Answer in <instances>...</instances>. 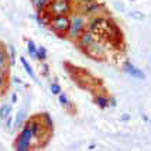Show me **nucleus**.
<instances>
[{"instance_id":"nucleus-1","label":"nucleus","mask_w":151,"mask_h":151,"mask_svg":"<svg viewBox=\"0 0 151 151\" xmlns=\"http://www.w3.org/2000/svg\"><path fill=\"white\" fill-rule=\"evenodd\" d=\"M41 130V119L33 117L26 120V123L21 127V132L14 140V148L19 151H27L31 148V141L38 136Z\"/></svg>"},{"instance_id":"nucleus-2","label":"nucleus","mask_w":151,"mask_h":151,"mask_svg":"<svg viewBox=\"0 0 151 151\" xmlns=\"http://www.w3.org/2000/svg\"><path fill=\"white\" fill-rule=\"evenodd\" d=\"M48 24L51 27V30L58 33L59 35H66L71 27V19L68 17V14H57L50 19Z\"/></svg>"},{"instance_id":"nucleus-3","label":"nucleus","mask_w":151,"mask_h":151,"mask_svg":"<svg viewBox=\"0 0 151 151\" xmlns=\"http://www.w3.org/2000/svg\"><path fill=\"white\" fill-rule=\"evenodd\" d=\"M88 27V21L85 19V14L81 16V14H76L71 19V27H69V31H68V37L71 40H78L79 35L83 33Z\"/></svg>"},{"instance_id":"nucleus-4","label":"nucleus","mask_w":151,"mask_h":151,"mask_svg":"<svg viewBox=\"0 0 151 151\" xmlns=\"http://www.w3.org/2000/svg\"><path fill=\"white\" fill-rule=\"evenodd\" d=\"M48 10L52 16H57V14H69L72 7H71V3L69 0H51L50 6H48Z\"/></svg>"},{"instance_id":"nucleus-5","label":"nucleus","mask_w":151,"mask_h":151,"mask_svg":"<svg viewBox=\"0 0 151 151\" xmlns=\"http://www.w3.org/2000/svg\"><path fill=\"white\" fill-rule=\"evenodd\" d=\"M76 41H78L79 48H82V50L85 51V50H89V48L96 42V37H95V33L89 31V30L86 28L85 31L79 35V38L76 40Z\"/></svg>"},{"instance_id":"nucleus-6","label":"nucleus","mask_w":151,"mask_h":151,"mask_svg":"<svg viewBox=\"0 0 151 151\" xmlns=\"http://www.w3.org/2000/svg\"><path fill=\"white\" fill-rule=\"evenodd\" d=\"M105 23H106L105 17H102V16H96V17H92V19L88 21V27H86V28H88L89 31H92V33H98Z\"/></svg>"},{"instance_id":"nucleus-7","label":"nucleus","mask_w":151,"mask_h":151,"mask_svg":"<svg viewBox=\"0 0 151 151\" xmlns=\"http://www.w3.org/2000/svg\"><path fill=\"white\" fill-rule=\"evenodd\" d=\"M124 71L129 73L130 76H133V78H136V79H140V81L145 79L144 72H143L140 68H137L136 65H133L132 62H126L124 64Z\"/></svg>"},{"instance_id":"nucleus-8","label":"nucleus","mask_w":151,"mask_h":151,"mask_svg":"<svg viewBox=\"0 0 151 151\" xmlns=\"http://www.w3.org/2000/svg\"><path fill=\"white\" fill-rule=\"evenodd\" d=\"M100 10H102V4L96 3L95 0L89 1V3H83V7H82V13L85 14V16H95Z\"/></svg>"},{"instance_id":"nucleus-9","label":"nucleus","mask_w":151,"mask_h":151,"mask_svg":"<svg viewBox=\"0 0 151 151\" xmlns=\"http://www.w3.org/2000/svg\"><path fill=\"white\" fill-rule=\"evenodd\" d=\"M95 103H96V106L100 107V109L110 107V105H109V96H106L103 93H98V95L95 96Z\"/></svg>"},{"instance_id":"nucleus-10","label":"nucleus","mask_w":151,"mask_h":151,"mask_svg":"<svg viewBox=\"0 0 151 151\" xmlns=\"http://www.w3.org/2000/svg\"><path fill=\"white\" fill-rule=\"evenodd\" d=\"M20 62H21V65H23V68H24V71L28 73V76L33 79V81H37V76H35V72H34L33 66L30 65V62L27 61L26 57H20Z\"/></svg>"},{"instance_id":"nucleus-11","label":"nucleus","mask_w":151,"mask_h":151,"mask_svg":"<svg viewBox=\"0 0 151 151\" xmlns=\"http://www.w3.org/2000/svg\"><path fill=\"white\" fill-rule=\"evenodd\" d=\"M26 116H27L26 109H24V107H23V109H20L19 113H17V116L14 117V129H16V130L20 129L21 126L26 123Z\"/></svg>"},{"instance_id":"nucleus-12","label":"nucleus","mask_w":151,"mask_h":151,"mask_svg":"<svg viewBox=\"0 0 151 151\" xmlns=\"http://www.w3.org/2000/svg\"><path fill=\"white\" fill-rule=\"evenodd\" d=\"M13 112V105L12 103H4V105L0 106V119L1 120H6Z\"/></svg>"},{"instance_id":"nucleus-13","label":"nucleus","mask_w":151,"mask_h":151,"mask_svg":"<svg viewBox=\"0 0 151 151\" xmlns=\"http://www.w3.org/2000/svg\"><path fill=\"white\" fill-rule=\"evenodd\" d=\"M37 50H38V47L35 45L33 40H27V51L33 59H37Z\"/></svg>"},{"instance_id":"nucleus-14","label":"nucleus","mask_w":151,"mask_h":151,"mask_svg":"<svg viewBox=\"0 0 151 151\" xmlns=\"http://www.w3.org/2000/svg\"><path fill=\"white\" fill-rule=\"evenodd\" d=\"M51 0H33V4L35 6V9L38 12H42V10H47L48 6H50Z\"/></svg>"},{"instance_id":"nucleus-15","label":"nucleus","mask_w":151,"mask_h":151,"mask_svg":"<svg viewBox=\"0 0 151 151\" xmlns=\"http://www.w3.org/2000/svg\"><path fill=\"white\" fill-rule=\"evenodd\" d=\"M47 58H48V51H47V48L44 45H40L38 50H37V59H38L40 62H44Z\"/></svg>"},{"instance_id":"nucleus-16","label":"nucleus","mask_w":151,"mask_h":151,"mask_svg":"<svg viewBox=\"0 0 151 151\" xmlns=\"http://www.w3.org/2000/svg\"><path fill=\"white\" fill-rule=\"evenodd\" d=\"M58 100H59V103L62 105V107H66V109L72 107V103L69 102V98L66 96V93H64V92L59 93V95H58Z\"/></svg>"},{"instance_id":"nucleus-17","label":"nucleus","mask_w":151,"mask_h":151,"mask_svg":"<svg viewBox=\"0 0 151 151\" xmlns=\"http://www.w3.org/2000/svg\"><path fill=\"white\" fill-rule=\"evenodd\" d=\"M9 62V57H7V51L0 45V69H3L4 66H7Z\"/></svg>"},{"instance_id":"nucleus-18","label":"nucleus","mask_w":151,"mask_h":151,"mask_svg":"<svg viewBox=\"0 0 151 151\" xmlns=\"http://www.w3.org/2000/svg\"><path fill=\"white\" fill-rule=\"evenodd\" d=\"M50 91H51V93H52L54 96H58L59 93L62 92V91H61V86H59L57 82H52V83L50 85Z\"/></svg>"},{"instance_id":"nucleus-19","label":"nucleus","mask_w":151,"mask_h":151,"mask_svg":"<svg viewBox=\"0 0 151 151\" xmlns=\"http://www.w3.org/2000/svg\"><path fill=\"white\" fill-rule=\"evenodd\" d=\"M7 48H9V54H10V64L14 65L16 64V48L13 45H9Z\"/></svg>"},{"instance_id":"nucleus-20","label":"nucleus","mask_w":151,"mask_h":151,"mask_svg":"<svg viewBox=\"0 0 151 151\" xmlns=\"http://www.w3.org/2000/svg\"><path fill=\"white\" fill-rule=\"evenodd\" d=\"M6 127L9 129V130L14 129V117L12 116V114H10V116L6 119Z\"/></svg>"},{"instance_id":"nucleus-21","label":"nucleus","mask_w":151,"mask_h":151,"mask_svg":"<svg viewBox=\"0 0 151 151\" xmlns=\"http://www.w3.org/2000/svg\"><path fill=\"white\" fill-rule=\"evenodd\" d=\"M109 105H110V107H116V105H117V102H116V99H114V96H109Z\"/></svg>"},{"instance_id":"nucleus-22","label":"nucleus","mask_w":151,"mask_h":151,"mask_svg":"<svg viewBox=\"0 0 151 151\" xmlns=\"http://www.w3.org/2000/svg\"><path fill=\"white\" fill-rule=\"evenodd\" d=\"M4 86V72L0 69V89Z\"/></svg>"},{"instance_id":"nucleus-23","label":"nucleus","mask_w":151,"mask_h":151,"mask_svg":"<svg viewBox=\"0 0 151 151\" xmlns=\"http://www.w3.org/2000/svg\"><path fill=\"white\" fill-rule=\"evenodd\" d=\"M120 119H122L123 122H129V120H130V114L124 113V114H122V116H120Z\"/></svg>"},{"instance_id":"nucleus-24","label":"nucleus","mask_w":151,"mask_h":151,"mask_svg":"<svg viewBox=\"0 0 151 151\" xmlns=\"http://www.w3.org/2000/svg\"><path fill=\"white\" fill-rule=\"evenodd\" d=\"M13 82H14V83H20V85L23 83V81H21L20 78H17V76H14V78H13Z\"/></svg>"},{"instance_id":"nucleus-25","label":"nucleus","mask_w":151,"mask_h":151,"mask_svg":"<svg viewBox=\"0 0 151 151\" xmlns=\"http://www.w3.org/2000/svg\"><path fill=\"white\" fill-rule=\"evenodd\" d=\"M16 102H17V95L14 93L13 96H12V103H16Z\"/></svg>"},{"instance_id":"nucleus-26","label":"nucleus","mask_w":151,"mask_h":151,"mask_svg":"<svg viewBox=\"0 0 151 151\" xmlns=\"http://www.w3.org/2000/svg\"><path fill=\"white\" fill-rule=\"evenodd\" d=\"M78 1H81V3L83 4V3H89V1H93V0H78Z\"/></svg>"},{"instance_id":"nucleus-27","label":"nucleus","mask_w":151,"mask_h":151,"mask_svg":"<svg viewBox=\"0 0 151 151\" xmlns=\"http://www.w3.org/2000/svg\"><path fill=\"white\" fill-rule=\"evenodd\" d=\"M69 1H71V0H69Z\"/></svg>"},{"instance_id":"nucleus-28","label":"nucleus","mask_w":151,"mask_h":151,"mask_svg":"<svg viewBox=\"0 0 151 151\" xmlns=\"http://www.w3.org/2000/svg\"><path fill=\"white\" fill-rule=\"evenodd\" d=\"M31 1H33V0H31Z\"/></svg>"}]
</instances>
